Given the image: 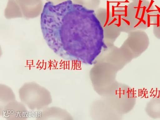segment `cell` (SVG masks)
<instances>
[{"label": "cell", "mask_w": 160, "mask_h": 120, "mask_svg": "<svg viewBox=\"0 0 160 120\" xmlns=\"http://www.w3.org/2000/svg\"><path fill=\"white\" fill-rule=\"evenodd\" d=\"M153 32L157 38L160 39V10H157L152 19Z\"/></svg>", "instance_id": "cell-5"}, {"label": "cell", "mask_w": 160, "mask_h": 120, "mask_svg": "<svg viewBox=\"0 0 160 120\" xmlns=\"http://www.w3.org/2000/svg\"><path fill=\"white\" fill-rule=\"evenodd\" d=\"M48 2H51L54 4L56 5L65 1V0H46Z\"/></svg>", "instance_id": "cell-7"}, {"label": "cell", "mask_w": 160, "mask_h": 120, "mask_svg": "<svg viewBox=\"0 0 160 120\" xmlns=\"http://www.w3.org/2000/svg\"><path fill=\"white\" fill-rule=\"evenodd\" d=\"M73 2L90 9L97 7L99 4L100 0H73Z\"/></svg>", "instance_id": "cell-6"}, {"label": "cell", "mask_w": 160, "mask_h": 120, "mask_svg": "<svg viewBox=\"0 0 160 120\" xmlns=\"http://www.w3.org/2000/svg\"><path fill=\"white\" fill-rule=\"evenodd\" d=\"M157 10L148 0H134L128 7V18L134 30H144L150 26Z\"/></svg>", "instance_id": "cell-2"}, {"label": "cell", "mask_w": 160, "mask_h": 120, "mask_svg": "<svg viewBox=\"0 0 160 120\" xmlns=\"http://www.w3.org/2000/svg\"><path fill=\"white\" fill-rule=\"evenodd\" d=\"M22 16L33 18L38 16L43 10L42 0H15Z\"/></svg>", "instance_id": "cell-3"}, {"label": "cell", "mask_w": 160, "mask_h": 120, "mask_svg": "<svg viewBox=\"0 0 160 120\" xmlns=\"http://www.w3.org/2000/svg\"><path fill=\"white\" fill-rule=\"evenodd\" d=\"M43 38L63 59L92 65L106 48L104 30L94 10L67 0L47 2L41 16Z\"/></svg>", "instance_id": "cell-1"}, {"label": "cell", "mask_w": 160, "mask_h": 120, "mask_svg": "<svg viewBox=\"0 0 160 120\" xmlns=\"http://www.w3.org/2000/svg\"><path fill=\"white\" fill-rule=\"evenodd\" d=\"M132 0V1H133V0Z\"/></svg>", "instance_id": "cell-8"}, {"label": "cell", "mask_w": 160, "mask_h": 120, "mask_svg": "<svg viewBox=\"0 0 160 120\" xmlns=\"http://www.w3.org/2000/svg\"><path fill=\"white\" fill-rule=\"evenodd\" d=\"M5 17L8 19L22 17L20 8L15 0H9L5 11Z\"/></svg>", "instance_id": "cell-4"}]
</instances>
